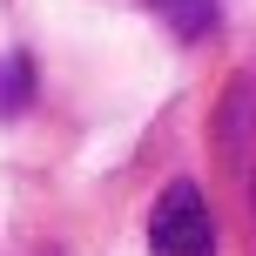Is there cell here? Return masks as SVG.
<instances>
[{"label": "cell", "instance_id": "1", "mask_svg": "<svg viewBox=\"0 0 256 256\" xmlns=\"http://www.w3.org/2000/svg\"><path fill=\"white\" fill-rule=\"evenodd\" d=\"M148 250L155 256H216V222L196 182H168L148 216Z\"/></svg>", "mask_w": 256, "mask_h": 256}, {"label": "cell", "instance_id": "2", "mask_svg": "<svg viewBox=\"0 0 256 256\" xmlns=\"http://www.w3.org/2000/svg\"><path fill=\"white\" fill-rule=\"evenodd\" d=\"M250 128H256V74H243V81H236V88H230V102H222V148H243V142H250Z\"/></svg>", "mask_w": 256, "mask_h": 256}, {"label": "cell", "instance_id": "3", "mask_svg": "<svg viewBox=\"0 0 256 256\" xmlns=\"http://www.w3.org/2000/svg\"><path fill=\"white\" fill-rule=\"evenodd\" d=\"M27 102H34V61L27 54H0V122L27 115Z\"/></svg>", "mask_w": 256, "mask_h": 256}, {"label": "cell", "instance_id": "4", "mask_svg": "<svg viewBox=\"0 0 256 256\" xmlns=\"http://www.w3.org/2000/svg\"><path fill=\"white\" fill-rule=\"evenodd\" d=\"M155 14H162L168 27H176L182 40H202V34H216V0H148Z\"/></svg>", "mask_w": 256, "mask_h": 256}]
</instances>
